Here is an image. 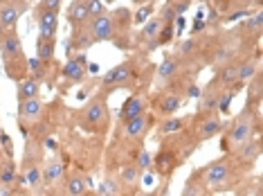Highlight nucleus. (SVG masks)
I'll list each match as a JSON object with an SVG mask.
<instances>
[{
  "label": "nucleus",
  "instance_id": "obj_1",
  "mask_svg": "<svg viewBox=\"0 0 263 196\" xmlns=\"http://www.w3.org/2000/svg\"><path fill=\"white\" fill-rule=\"evenodd\" d=\"M252 122H254L252 113L245 109L241 115L236 117V122L232 124V129L227 131V138L223 140V149L227 151V149H236V147H243L245 142L252 138V131H254Z\"/></svg>",
  "mask_w": 263,
  "mask_h": 196
},
{
  "label": "nucleus",
  "instance_id": "obj_2",
  "mask_svg": "<svg viewBox=\"0 0 263 196\" xmlns=\"http://www.w3.org/2000/svg\"><path fill=\"white\" fill-rule=\"evenodd\" d=\"M106 122H108V106H106V97L99 95L81 113V127L88 131H104Z\"/></svg>",
  "mask_w": 263,
  "mask_h": 196
},
{
  "label": "nucleus",
  "instance_id": "obj_3",
  "mask_svg": "<svg viewBox=\"0 0 263 196\" xmlns=\"http://www.w3.org/2000/svg\"><path fill=\"white\" fill-rule=\"evenodd\" d=\"M86 29L90 32L95 43H97V41H112V37H115V21H112V16H108V14H101L97 19L88 21Z\"/></svg>",
  "mask_w": 263,
  "mask_h": 196
},
{
  "label": "nucleus",
  "instance_id": "obj_4",
  "mask_svg": "<svg viewBox=\"0 0 263 196\" xmlns=\"http://www.w3.org/2000/svg\"><path fill=\"white\" fill-rule=\"evenodd\" d=\"M0 55H3L5 61L9 59H23V43H21V37L16 34V29H7L0 39Z\"/></svg>",
  "mask_w": 263,
  "mask_h": 196
},
{
  "label": "nucleus",
  "instance_id": "obj_5",
  "mask_svg": "<svg viewBox=\"0 0 263 196\" xmlns=\"http://www.w3.org/2000/svg\"><path fill=\"white\" fill-rule=\"evenodd\" d=\"M133 77V61H124V63H117L115 68H110L108 73L104 75V86L108 88H115V86H122L130 81Z\"/></svg>",
  "mask_w": 263,
  "mask_h": 196
},
{
  "label": "nucleus",
  "instance_id": "obj_6",
  "mask_svg": "<svg viewBox=\"0 0 263 196\" xmlns=\"http://www.w3.org/2000/svg\"><path fill=\"white\" fill-rule=\"evenodd\" d=\"M202 176H205V183L209 187H220L230 178V165H227V160H216L209 167H205Z\"/></svg>",
  "mask_w": 263,
  "mask_h": 196
},
{
  "label": "nucleus",
  "instance_id": "obj_7",
  "mask_svg": "<svg viewBox=\"0 0 263 196\" xmlns=\"http://www.w3.org/2000/svg\"><path fill=\"white\" fill-rule=\"evenodd\" d=\"M146 111V97L144 95H130V97L124 102L122 111H119V124H126L128 120L142 115Z\"/></svg>",
  "mask_w": 263,
  "mask_h": 196
},
{
  "label": "nucleus",
  "instance_id": "obj_8",
  "mask_svg": "<svg viewBox=\"0 0 263 196\" xmlns=\"http://www.w3.org/2000/svg\"><path fill=\"white\" fill-rule=\"evenodd\" d=\"M25 9H27L25 0H16V3L3 5V9H0V25H3L5 29H14Z\"/></svg>",
  "mask_w": 263,
  "mask_h": 196
},
{
  "label": "nucleus",
  "instance_id": "obj_9",
  "mask_svg": "<svg viewBox=\"0 0 263 196\" xmlns=\"http://www.w3.org/2000/svg\"><path fill=\"white\" fill-rule=\"evenodd\" d=\"M36 21H39V37H45V39H54L57 37L59 14H54V11H47V9L41 7L36 11Z\"/></svg>",
  "mask_w": 263,
  "mask_h": 196
},
{
  "label": "nucleus",
  "instance_id": "obj_10",
  "mask_svg": "<svg viewBox=\"0 0 263 196\" xmlns=\"http://www.w3.org/2000/svg\"><path fill=\"white\" fill-rule=\"evenodd\" d=\"M180 106H182V99L176 93H162L160 97H155V109L162 115H176V111Z\"/></svg>",
  "mask_w": 263,
  "mask_h": 196
},
{
  "label": "nucleus",
  "instance_id": "obj_11",
  "mask_svg": "<svg viewBox=\"0 0 263 196\" xmlns=\"http://www.w3.org/2000/svg\"><path fill=\"white\" fill-rule=\"evenodd\" d=\"M214 81H216V86H220L223 91H230L232 86H236L238 84V63H225V65H220L218 77Z\"/></svg>",
  "mask_w": 263,
  "mask_h": 196
},
{
  "label": "nucleus",
  "instance_id": "obj_12",
  "mask_svg": "<svg viewBox=\"0 0 263 196\" xmlns=\"http://www.w3.org/2000/svg\"><path fill=\"white\" fill-rule=\"evenodd\" d=\"M146 129H148V115L142 113V115H137V117H133V120H128L126 124H124V138L137 140L146 133Z\"/></svg>",
  "mask_w": 263,
  "mask_h": 196
},
{
  "label": "nucleus",
  "instance_id": "obj_13",
  "mask_svg": "<svg viewBox=\"0 0 263 196\" xmlns=\"http://www.w3.org/2000/svg\"><path fill=\"white\" fill-rule=\"evenodd\" d=\"M41 113H43V104L39 102V97L25 99V102H21V106H18L21 122H34V120H39Z\"/></svg>",
  "mask_w": 263,
  "mask_h": 196
},
{
  "label": "nucleus",
  "instance_id": "obj_14",
  "mask_svg": "<svg viewBox=\"0 0 263 196\" xmlns=\"http://www.w3.org/2000/svg\"><path fill=\"white\" fill-rule=\"evenodd\" d=\"M95 43L92 37H90V32L86 29V25L83 27H77V32H74V37L70 39V43L65 45V52L68 50H88Z\"/></svg>",
  "mask_w": 263,
  "mask_h": 196
},
{
  "label": "nucleus",
  "instance_id": "obj_15",
  "mask_svg": "<svg viewBox=\"0 0 263 196\" xmlns=\"http://www.w3.org/2000/svg\"><path fill=\"white\" fill-rule=\"evenodd\" d=\"M68 21L74 27H83L88 23V11H86V0H74L68 9Z\"/></svg>",
  "mask_w": 263,
  "mask_h": 196
},
{
  "label": "nucleus",
  "instance_id": "obj_16",
  "mask_svg": "<svg viewBox=\"0 0 263 196\" xmlns=\"http://www.w3.org/2000/svg\"><path fill=\"white\" fill-rule=\"evenodd\" d=\"M39 93H41V81L39 79H34V77L21 79V84H18V102L39 97Z\"/></svg>",
  "mask_w": 263,
  "mask_h": 196
},
{
  "label": "nucleus",
  "instance_id": "obj_17",
  "mask_svg": "<svg viewBox=\"0 0 263 196\" xmlns=\"http://www.w3.org/2000/svg\"><path fill=\"white\" fill-rule=\"evenodd\" d=\"M16 181H18V169H16V163L14 160H5L3 167H0V185L3 187H14Z\"/></svg>",
  "mask_w": 263,
  "mask_h": 196
},
{
  "label": "nucleus",
  "instance_id": "obj_18",
  "mask_svg": "<svg viewBox=\"0 0 263 196\" xmlns=\"http://www.w3.org/2000/svg\"><path fill=\"white\" fill-rule=\"evenodd\" d=\"M54 45H57L54 39L39 37V41H36V59H39V61L50 63L52 59H54Z\"/></svg>",
  "mask_w": 263,
  "mask_h": 196
},
{
  "label": "nucleus",
  "instance_id": "obj_19",
  "mask_svg": "<svg viewBox=\"0 0 263 196\" xmlns=\"http://www.w3.org/2000/svg\"><path fill=\"white\" fill-rule=\"evenodd\" d=\"M178 70H180V61L173 59V57H164V61L160 63V68H158V79L160 81H169V79L176 77Z\"/></svg>",
  "mask_w": 263,
  "mask_h": 196
},
{
  "label": "nucleus",
  "instance_id": "obj_20",
  "mask_svg": "<svg viewBox=\"0 0 263 196\" xmlns=\"http://www.w3.org/2000/svg\"><path fill=\"white\" fill-rule=\"evenodd\" d=\"M63 77L68 81H74V84H79V81H83V77H86V65L77 63L74 59H68V63L63 65Z\"/></svg>",
  "mask_w": 263,
  "mask_h": 196
},
{
  "label": "nucleus",
  "instance_id": "obj_21",
  "mask_svg": "<svg viewBox=\"0 0 263 196\" xmlns=\"http://www.w3.org/2000/svg\"><path fill=\"white\" fill-rule=\"evenodd\" d=\"M220 129H223V122H220L218 117L209 115L207 120L200 124V131H198V135H200L202 140H209V138H214V135H218V133H220Z\"/></svg>",
  "mask_w": 263,
  "mask_h": 196
},
{
  "label": "nucleus",
  "instance_id": "obj_22",
  "mask_svg": "<svg viewBox=\"0 0 263 196\" xmlns=\"http://www.w3.org/2000/svg\"><path fill=\"white\" fill-rule=\"evenodd\" d=\"M218 97H220V93L214 88L212 84L207 86V91H205V95L200 97V111L202 113H212V111H216L218 109Z\"/></svg>",
  "mask_w": 263,
  "mask_h": 196
},
{
  "label": "nucleus",
  "instance_id": "obj_23",
  "mask_svg": "<svg viewBox=\"0 0 263 196\" xmlns=\"http://www.w3.org/2000/svg\"><path fill=\"white\" fill-rule=\"evenodd\" d=\"M61 176H63V165H61V160L52 158L50 163L45 165V169H43V181L47 183V185H52V183H57Z\"/></svg>",
  "mask_w": 263,
  "mask_h": 196
},
{
  "label": "nucleus",
  "instance_id": "obj_24",
  "mask_svg": "<svg viewBox=\"0 0 263 196\" xmlns=\"http://www.w3.org/2000/svg\"><path fill=\"white\" fill-rule=\"evenodd\" d=\"M25 68H27L25 57H23V59H9V61H5V73H7L9 79H25V77H23Z\"/></svg>",
  "mask_w": 263,
  "mask_h": 196
},
{
  "label": "nucleus",
  "instance_id": "obj_25",
  "mask_svg": "<svg viewBox=\"0 0 263 196\" xmlns=\"http://www.w3.org/2000/svg\"><path fill=\"white\" fill-rule=\"evenodd\" d=\"M259 73V61H243L238 63V84H250L254 75Z\"/></svg>",
  "mask_w": 263,
  "mask_h": 196
},
{
  "label": "nucleus",
  "instance_id": "obj_26",
  "mask_svg": "<svg viewBox=\"0 0 263 196\" xmlns=\"http://www.w3.org/2000/svg\"><path fill=\"white\" fill-rule=\"evenodd\" d=\"M86 181H83L81 176H77V174H72L68 178V196H83L86 194Z\"/></svg>",
  "mask_w": 263,
  "mask_h": 196
},
{
  "label": "nucleus",
  "instance_id": "obj_27",
  "mask_svg": "<svg viewBox=\"0 0 263 196\" xmlns=\"http://www.w3.org/2000/svg\"><path fill=\"white\" fill-rule=\"evenodd\" d=\"M23 178L32 185L34 189H36L39 185H41V178H43V171H41L36 165H29V163H25V174H23Z\"/></svg>",
  "mask_w": 263,
  "mask_h": 196
},
{
  "label": "nucleus",
  "instance_id": "obj_28",
  "mask_svg": "<svg viewBox=\"0 0 263 196\" xmlns=\"http://www.w3.org/2000/svg\"><path fill=\"white\" fill-rule=\"evenodd\" d=\"M162 27H164L162 19H153V21H148V23H146V27L142 29V39H146V41L158 39V34L162 32Z\"/></svg>",
  "mask_w": 263,
  "mask_h": 196
},
{
  "label": "nucleus",
  "instance_id": "obj_29",
  "mask_svg": "<svg viewBox=\"0 0 263 196\" xmlns=\"http://www.w3.org/2000/svg\"><path fill=\"white\" fill-rule=\"evenodd\" d=\"M182 127H184L182 117H166V120L160 124V133H162V135H171V133H176V131H180Z\"/></svg>",
  "mask_w": 263,
  "mask_h": 196
},
{
  "label": "nucleus",
  "instance_id": "obj_30",
  "mask_svg": "<svg viewBox=\"0 0 263 196\" xmlns=\"http://www.w3.org/2000/svg\"><path fill=\"white\" fill-rule=\"evenodd\" d=\"M86 11H88V21L97 19V16L106 14V7L101 0H86Z\"/></svg>",
  "mask_w": 263,
  "mask_h": 196
},
{
  "label": "nucleus",
  "instance_id": "obj_31",
  "mask_svg": "<svg viewBox=\"0 0 263 196\" xmlns=\"http://www.w3.org/2000/svg\"><path fill=\"white\" fill-rule=\"evenodd\" d=\"M119 178H122L124 183H128V185H133L137 178H140V169L133 167V165H126V167L119 169Z\"/></svg>",
  "mask_w": 263,
  "mask_h": 196
},
{
  "label": "nucleus",
  "instance_id": "obj_32",
  "mask_svg": "<svg viewBox=\"0 0 263 196\" xmlns=\"http://www.w3.org/2000/svg\"><path fill=\"white\" fill-rule=\"evenodd\" d=\"M261 23H263V11H261V9H256L254 14H250V16H248V21H245V27L259 34V32H261Z\"/></svg>",
  "mask_w": 263,
  "mask_h": 196
},
{
  "label": "nucleus",
  "instance_id": "obj_33",
  "mask_svg": "<svg viewBox=\"0 0 263 196\" xmlns=\"http://www.w3.org/2000/svg\"><path fill=\"white\" fill-rule=\"evenodd\" d=\"M259 149H261V145H259V140H248L245 142V147H243V158L245 160H254V158H259Z\"/></svg>",
  "mask_w": 263,
  "mask_h": 196
},
{
  "label": "nucleus",
  "instance_id": "obj_34",
  "mask_svg": "<svg viewBox=\"0 0 263 196\" xmlns=\"http://www.w3.org/2000/svg\"><path fill=\"white\" fill-rule=\"evenodd\" d=\"M117 192H119V187H117V183L112 181V178L101 181V185H99V194L101 196H117Z\"/></svg>",
  "mask_w": 263,
  "mask_h": 196
},
{
  "label": "nucleus",
  "instance_id": "obj_35",
  "mask_svg": "<svg viewBox=\"0 0 263 196\" xmlns=\"http://www.w3.org/2000/svg\"><path fill=\"white\" fill-rule=\"evenodd\" d=\"M43 65H45V63H43V61H39L36 57H34L32 61L27 63V68L32 70V77H34V79H39V81H41V77H43Z\"/></svg>",
  "mask_w": 263,
  "mask_h": 196
},
{
  "label": "nucleus",
  "instance_id": "obj_36",
  "mask_svg": "<svg viewBox=\"0 0 263 196\" xmlns=\"http://www.w3.org/2000/svg\"><path fill=\"white\" fill-rule=\"evenodd\" d=\"M155 167H158L160 171H166L171 167V158L166 156V153H160V156L155 158Z\"/></svg>",
  "mask_w": 263,
  "mask_h": 196
},
{
  "label": "nucleus",
  "instance_id": "obj_37",
  "mask_svg": "<svg viewBox=\"0 0 263 196\" xmlns=\"http://www.w3.org/2000/svg\"><path fill=\"white\" fill-rule=\"evenodd\" d=\"M41 3H43V9L54 11V14H59V9H61V0H41Z\"/></svg>",
  "mask_w": 263,
  "mask_h": 196
},
{
  "label": "nucleus",
  "instance_id": "obj_38",
  "mask_svg": "<svg viewBox=\"0 0 263 196\" xmlns=\"http://www.w3.org/2000/svg\"><path fill=\"white\" fill-rule=\"evenodd\" d=\"M0 142H3V147L7 149V156H9V158L14 156V149H11V140H9V135L5 133V131H0Z\"/></svg>",
  "mask_w": 263,
  "mask_h": 196
},
{
  "label": "nucleus",
  "instance_id": "obj_39",
  "mask_svg": "<svg viewBox=\"0 0 263 196\" xmlns=\"http://www.w3.org/2000/svg\"><path fill=\"white\" fill-rule=\"evenodd\" d=\"M148 165H151V158H148V153L146 151H142V156H140V163H137V169H146Z\"/></svg>",
  "mask_w": 263,
  "mask_h": 196
},
{
  "label": "nucleus",
  "instance_id": "obj_40",
  "mask_svg": "<svg viewBox=\"0 0 263 196\" xmlns=\"http://www.w3.org/2000/svg\"><path fill=\"white\" fill-rule=\"evenodd\" d=\"M182 196H200V192H198V185H189L184 187V192H182Z\"/></svg>",
  "mask_w": 263,
  "mask_h": 196
},
{
  "label": "nucleus",
  "instance_id": "obj_41",
  "mask_svg": "<svg viewBox=\"0 0 263 196\" xmlns=\"http://www.w3.org/2000/svg\"><path fill=\"white\" fill-rule=\"evenodd\" d=\"M250 14H252L250 9H241V11H234V14L227 16V21H236V19H243V16H250Z\"/></svg>",
  "mask_w": 263,
  "mask_h": 196
},
{
  "label": "nucleus",
  "instance_id": "obj_42",
  "mask_svg": "<svg viewBox=\"0 0 263 196\" xmlns=\"http://www.w3.org/2000/svg\"><path fill=\"white\" fill-rule=\"evenodd\" d=\"M151 11H153V7H144V9H142V11H137L135 21H137V23H140V21H144V19H146V16H148V14H151Z\"/></svg>",
  "mask_w": 263,
  "mask_h": 196
},
{
  "label": "nucleus",
  "instance_id": "obj_43",
  "mask_svg": "<svg viewBox=\"0 0 263 196\" xmlns=\"http://www.w3.org/2000/svg\"><path fill=\"white\" fill-rule=\"evenodd\" d=\"M196 43H194V41H187V43H182V47H180V52H189L191 50V47H194Z\"/></svg>",
  "mask_w": 263,
  "mask_h": 196
},
{
  "label": "nucleus",
  "instance_id": "obj_44",
  "mask_svg": "<svg viewBox=\"0 0 263 196\" xmlns=\"http://www.w3.org/2000/svg\"><path fill=\"white\" fill-rule=\"evenodd\" d=\"M187 95H189V97H198V95H200V91H198V88H196V86H191Z\"/></svg>",
  "mask_w": 263,
  "mask_h": 196
},
{
  "label": "nucleus",
  "instance_id": "obj_45",
  "mask_svg": "<svg viewBox=\"0 0 263 196\" xmlns=\"http://www.w3.org/2000/svg\"><path fill=\"white\" fill-rule=\"evenodd\" d=\"M133 3H137V5H142V3H153V0H133Z\"/></svg>",
  "mask_w": 263,
  "mask_h": 196
},
{
  "label": "nucleus",
  "instance_id": "obj_46",
  "mask_svg": "<svg viewBox=\"0 0 263 196\" xmlns=\"http://www.w3.org/2000/svg\"><path fill=\"white\" fill-rule=\"evenodd\" d=\"M5 32H7V29H5L3 25H0V39H3V34H5Z\"/></svg>",
  "mask_w": 263,
  "mask_h": 196
},
{
  "label": "nucleus",
  "instance_id": "obj_47",
  "mask_svg": "<svg viewBox=\"0 0 263 196\" xmlns=\"http://www.w3.org/2000/svg\"><path fill=\"white\" fill-rule=\"evenodd\" d=\"M245 196H261V192H252V194H245Z\"/></svg>",
  "mask_w": 263,
  "mask_h": 196
},
{
  "label": "nucleus",
  "instance_id": "obj_48",
  "mask_svg": "<svg viewBox=\"0 0 263 196\" xmlns=\"http://www.w3.org/2000/svg\"><path fill=\"white\" fill-rule=\"evenodd\" d=\"M248 3H254V5H259V3H261V0H248Z\"/></svg>",
  "mask_w": 263,
  "mask_h": 196
},
{
  "label": "nucleus",
  "instance_id": "obj_49",
  "mask_svg": "<svg viewBox=\"0 0 263 196\" xmlns=\"http://www.w3.org/2000/svg\"><path fill=\"white\" fill-rule=\"evenodd\" d=\"M200 196H212V194H200Z\"/></svg>",
  "mask_w": 263,
  "mask_h": 196
},
{
  "label": "nucleus",
  "instance_id": "obj_50",
  "mask_svg": "<svg viewBox=\"0 0 263 196\" xmlns=\"http://www.w3.org/2000/svg\"><path fill=\"white\" fill-rule=\"evenodd\" d=\"M83 196H92V194H83Z\"/></svg>",
  "mask_w": 263,
  "mask_h": 196
},
{
  "label": "nucleus",
  "instance_id": "obj_51",
  "mask_svg": "<svg viewBox=\"0 0 263 196\" xmlns=\"http://www.w3.org/2000/svg\"><path fill=\"white\" fill-rule=\"evenodd\" d=\"M11 196H14V194H11Z\"/></svg>",
  "mask_w": 263,
  "mask_h": 196
}]
</instances>
